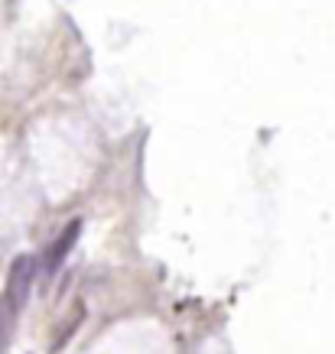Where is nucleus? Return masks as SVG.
I'll use <instances>...</instances> for the list:
<instances>
[{"instance_id": "1", "label": "nucleus", "mask_w": 335, "mask_h": 354, "mask_svg": "<svg viewBox=\"0 0 335 354\" xmlns=\"http://www.w3.org/2000/svg\"><path fill=\"white\" fill-rule=\"evenodd\" d=\"M33 283H36V257L20 254V257L10 263V273H7V292H3L7 306H10L17 315H20V309L26 306V299H30Z\"/></svg>"}, {"instance_id": "2", "label": "nucleus", "mask_w": 335, "mask_h": 354, "mask_svg": "<svg viewBox=\"0 0 335 354\" xmlns=\"http://www.w3.org/2000/svg\"><path fill=\"white\" fill-rule=\"evenodd\" d=\"M78 237H82V218L69 221V225L62 227V234L53 241V247L46 250V257H43V270H46V273H55V270L62 267V260L72 254V247H75Z\"/></svg>"}]
</instances>
